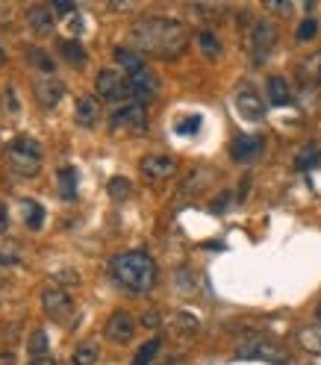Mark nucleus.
I'll return each instance as SVG.
<instances>
[{"label": "nucleus", "mask_w": 321, "mask_h": 365, "mask_svg": "<svg viewBox=\"0 0 321 365\" xmlns=\"http://www.w3.org/2000/svg\"><path fill=\"white\" fill-rule=\"evenodd\" d=\"M133 44L139 53H150L159 59H177L189 48V30L177 18L148 15L133 27Z\"/></svg>", "instance_id": "nucleus-1"}, {"label": "nucleus", "mask_w": 321, "mask_h": 365, "mask_svg": "<svg viewBox=\"0 0 321 365\" xmlns=\"http://www.w3.org/2000/svg\"><path fill=\"white\" fill-rule=\"evenodd\" d=\"M113 280L133 295H145L157 283V262H153L145 250H124L109 262Z\"/></svg>", "instance_id": "nucleus-2"}, {"label": "nucleus", "mask_w": 321, "mask_h": 365, "mask_svg": "<svg viewBox=\"0 0 321 365\" xmlns=\"http://www.w3.org/2000/svg\"><path fill=\"white\" fill-rule=\"evenodd\" d=\"M6 159H9V165H12L18 174L36 177L39 168H41V148L32 139L21 136V139H15V141H9V145H6Z\"/></svg>", "instance_id": "nucleus-3"}, {"label": "nucleus", "mask_w": 321, "mask_h": 365, "mask_svg": "<svg viewBox=\"0 0 321 365\" xmlns=\"http://www.w3.org/2000/svg\"><path fill=\"white\" fill-rule=\"evenodd\" d=\"M236 357L239 359H262V362H274V365L289 362V353H286L278 342H269V339H248L245 345H239Z\"/></svg>", "instance_id": "nucleus-4"}, {"label": "nucleus", "mask_w": 321, "mask_h": 365, "mask_svg": "<svg viewBox=\"0 0 321 365\" xmlns=\"http://www.w3.org/2000/svg\"><path fill=\"white\" fill-rule=\"evenodd\" d=\"M127 88H130V97H133V103H150L153 97L159 95V80H157V74H153L150 68H142L136 74H127Z\"/></svg>", "instance_id": "nucleus-5"}, {"label": "nucleus", "mask_w": 321, "mask_h": 365, "mask_svg": "<svg viewBox=\"0 0 321 365\" xmlns=\"http://www.w3.org/2000/svg\"><path fill=\"white\" fill-rule=\"evenodd\" d=\"M109 127H113V130H127V132H145L148 130V109L142 103H124L121 109L113 112Z\"/></svg>", "instance_id": "nucleus-6"}, {"label": "nucleus", "mask_w": 321, "mask_h": 365, "mask_svg": "<svg viewBox=\"0 0 321 365\" xmlns=\"http://www.w3.org/2000/svg\"><path fill=\"white\" fill-rule=\"evenodd\" d=\"M95 88H97V95H101L104 101H109V103H118V101H127V97H130L127 77L113 71V68H104L101 74H97Z\"/></svg>", "instance_id": "nucleus-7"}, {"label": "nucleus", "mask_w": 321, "mask_h": 365, "mask_svg": "<svg viewBox=\"0 0 321 365\" xmlns=\"http://www.w3.org/2000/svg\"><path fill=\"white\" fill-rule=\"evenodd\" d=\"M274 44H278V27L271 21H257L251 30V48H253V59L265 62L271 57Z\"/></svg>", "instance_id": "nucleus-8"}, {"label": "nucleus", "mask_w": 321, "mask_h": 365, "mask_svg": "<svg viewBox=\"0 0 321 365\" xmlns=\"http://www.w3.org/2000/svg\"><path fill=\"white\" fill-rule=\"evenodd\" d=\"M41 306H44V313H48L53 322H68L71 318V297L65 289H59V286H44V292H41Z\"/></svg>", "instance_id": "nucleus-9"}, {"label": "nucleus", "mask_w": 321, "mask_h": 365, "mask_svg": "<svg viewBox=\"0 0 321 365\" xmlns=\"http://www.w3.org/2000/svg\"><path fill=\"white\" fill-rule=\"evenodd\" d=\"M236 109H239L242 118H245V121H253V124H260V121L265 118V103H262V97L253 92L251 86H242L239 92H236Z\"/></svg>", "instance_id": "nucleus-10"}, {"label": "nucleus", "mask_w": 321, "mask_h": 365, "mask_svg": "<svg viewBox=\"0 0 321 365\" xmlns=\"http://www.w3.org/2000/svg\"><path fill=\"white\" fill-rule=\"evenodd\" d=\"M104 333L109 342H115V345H127L133 339V333H136V322H133L130 313H113L106 327H104Z\"/></svg>", "instance_id": "nucleus-11"}, {"label": "nucleus", "mask_w": 321, "mask_h": 365, "mask_svg": "<svg viewBox=\"0 0 321 365\" xmlns=\"http://www.w3.org/2000/svg\"><path fill=\"white\" fill-rule=\"evenodd\" d=\"M32 88H36V97H39V103H41L44 109L57 106V103L62 101V95H65V86H62L53 74H39L36 83H32Z\"/></svg>", "instance_id": "nucleus-12"}, {"label": "nucleus", "mask_w": 321, "mask_h": 365, "mask_svg": "<svg viewBox=\"0 0 321 365\" xmlns=\"http://www.w3.org/2000/svg\"><path fill=\"white\" fill-rule=\"evenodd\" d=\"M142 174L148 180H168V177L177 174V159L174 157H162V153H153V157H145L142 159Z\"/></svg>", "instance_id": "nucleus-13"}, {"label": "nucleus", "mask_w": 321, "mask_h": 365, "mask_svg": "<svg viewBox=\"0 0 321 365\" xmlns=\"http://www.w3.org/2000/svg\"><path fill=\"white\" fill-rule=\"evenodd\" d=\"M298 74V83H301L304 88H313L321 83V50H313L307 53V57L301 59V65L295 68Z\"/></svg>", "instance_id": "nucleus-14"}, {"label": "nucleus", "mask_w": 321, "mask_h": 365, "mask_svg": "<svg viewBox=\"0 0 321 365\" xmlns=\"http://www.w3.org/2000/svg\"><path fill=\"white\" fill-rule=\"evenodd\" d=\"M74 118H77V124L80 127H95L97 121H101V101L92 97V95H83L74 106Z\"/></svg>", "instance_id": "nucleus-15"}, {"label": "nucleus", "mask_w": 321, "mask_h": 365, "mask_svg": "<svg viewBox=\"0 0 321 365\" xmlns=\"http://www.w3.org/2000/svg\"><path fill=\"white\" fill-rule=\"evenodd\" d=\"M260 150H262L260 136H236L233 145H230V157H233L236 162H251Z\"/></svg>", "instance_id": "nucleus-16"}, {"label": "nucleus", "mask_w": 321, "mask_h": 365, "mask_svg": "<svg viewBox=\"0 0 321 365\" xmlns=\"http://www.w3.org/2000/svg\"><path fill=\"white\" fill-rule=\"evenodd\" d=\"M265 95H269V103L271 106H289L292 103V88L286 83V77H269V83H265Z\"/></svg>", "instance_id": "nucleus-17"}, {"label": "nucleus", "mask_w": 321, "mask_h": 365, "mask_svg": "<svg viewBox=\"0 0 321 365\" xmlns=\"http://www.w3.org/2000/svg\"><path fill=\"white\" fill-rule=\"evenodd\" d=\"M27 21H30L32 32L44 36V32L53 30V9H50V6H32L30 12H27Z\"/></svg>", "instance_id": "nucleus-18"}, {"label": "nucleus", "mask_w": 321, "mask_h": 365, "mask_svg": "<svg viewBox=\"0 0 321 365\" xmlns=\"http://www.w3.org/2000/svg\"><path fill=\"white\" fill-rule=\"evenodd\" d=\"M57 183H59L62 201H77V174H74V168L62 165V168L57 171Z\"/></svg>", "instance_id": "nucleus-19"}, {"label": "nucleus", "mask_w": 321, "mask_h": 365, "mask_svg": "<svg viewBox=\"0 0 321 365\" xmlns=\"http://www.w3.org/2000/svg\"><path fill=\"white\" fill-rule=\"evenodd\" d=\"M115 62L127 74H136V71L145 68V59H142V53L139 50H130V48H115Z\"/></svg>", "instance_id": "nucleus-20"}, {"label": "nucleus", "mask_w": 321, "mask_h": 365, "mask_svg": "<svg viewBox=\"0 0 321 365\" xmlns=\"http://www.w3.org/2000/svg\"><path fill=\"white\" fill-rule=\"evenodd\" d=\"M318 159H321V148L315 145V141H309V145H304L301 150H298L295 168H298V171H309V168H315Z\"/></svg>", "instance_id": "nucleus-21"}, {"label": "nucleus", "mask_w": 321, "mask_h": 365, "mask_svg": "<svg viewBox=\"0 0 321 365\" xmlns=\"http://www.w3.org/2000/svg\"><path fill=\"white\" fill-rule=\"evenodd\" d=\"M59 53L65 59H68L71 65H77V68H83L86 65V50H83V44L80 41H74V39H62L59 41Z\"/></svg>", "instance_id": "nucleus-22"}, {"label": "nucleus", "mask_w": 321, "mask_h": 365, "mask_svg": "<svg viewBox=\"0 0 321 365\" xmlns=\"http://www.w3.org/2000/svg\"><path fill=\"white\" fill-rule=\"evenodd\" d=\"M27 353H30V359L32 357H48L50 353V339L44 330H32V336L27 342Z\"/></svg>", "instance_id": "nucleus-23"}, {"label": "nucleus", "mask_w": 321, "mask_h": 365, "mask_svg": "<svg viewBox=\"0 0 321 365\" xmlns=\"http://www.w3.org/2000/svg\"><path fill=\"white\" fill-rule=\"evenodd\" d=\"M21 209H24V224L30 230H41V224H44V206L36 204V201H24V204H21Z\"/></svg>", "instance_id": "nucleus-24"}, {"label": "nucleus", "mask_w": 321, "mask_h": 365, "mask_svg": "<svg viewBox=\"0 0 321 365\" xmlns=\"http://www.w3.org/2000/svg\"><path fill=\"white\" fill-rule=\"evenodd\" d=\"M298 342H301L309 353H321V324L298 330Z\"/></svg>", "instance_id": "nucleus-25"}, {"label": "nucleus", "mask_w": 321, "mask_h": 365, "mask_svg": "<svg viewBox=\"0 0 321 365\" xmlns=\"http://www.w3.org/2000/svg\"><path fill=\"white\" fill-rule=\"evenodd\" d=\"M24 57H27V62L32 65V68H39V74H53V59L41 48H27Z\"/></svg>", "instance_id": "nucleus-26"}, {"label": "nucleus", "mask_w": 321, "mask_h": 365, "mask_svg": "<svg viewBox=\"0 0 321 365\" xmlns=\"http://www.w3.org/2000/svg\"><path fill=\"white\" fill-rule=\"evenodd\" d=\"M197 44H201V50H204V57L206 59H218V53H221V41L213 30H204L201 36H197Z\"/></svg>", "instance_id": "nucleus-27"}, {"label": "nucleus", "mask_w": 321, "mask_h": 365, "mask_svg": "<svg viewBox=\"0 0 321 365\" xmlns=\"http://www.w3.org/2000/svg\"><path fill=\"white\" fill-rule=\"evenodd\" d=\"M106 192H109V197H113V201H124V197L133 192V183L127 180V177H113V180H109V186H106Z\"/></svg>", "instance_id": "nucleus-28"}, {"label": "nucleus", "mask_w": 321, "mask_h": 365, "mask_svg": "<svg viewBox=\"0 0 321 365\" xmlns=\"http://www.w3.org/2000/svg\"><path fill=\"white\" fill-rule=\"evenodd\" d=\"M157 351H159V339L145 342V345L136 351V357H133V365H150L153 357H157Z\"/></svg>", "instance_id": "nucleus-29"}, {"label": "nucleus", "mask_w": 321, "mask_h": 365, "mask_svg": "<svg viewBox=\"0 0 321 365\" xmlns=\"http://www.w3.org/2000/svg\"><path fill=\"white\" fill-rule=\"evenodd\" d=\"M95 359H97V345H92V342H86V345L74 351V365H95Z\"/></svg>", "instance_id": "nucleus-30"}, {"label": "nucleus", "mask_w": 321, "mask_h": 365, "mask_svg": "<svg viewBox=\"0 0 321 365\" xmlns=\"http://www.w3.org/2000/svg\"><path fill=\"white\" fill-rule=\"evenodd\" d=\"M315 32H318V21H315V18H304L301 27H298V39H301V41H309V39L315 36Z\"/></svg>", "instance_id": "nucleus-31"}, {"label": "nucleus", "mask_w": 321, "mask_h": 365, "mask_svg": "<svg viewBox=\"0 0 321 365\" xmlns=\"http://www.w3.org/2000/svg\"><path fill=\"white\" fill-rule=\"evenodd\" d=\"M201 130V115H192V118H183V124H177V132L180 136H192V132Z\"/></svg>", "instance_id": "nucleus-32"}, {"label": "nucleus", "mask_w": 321, "mask_h": 365, "mask_svg": "<svg viewBox=\"0 0 321 365\" xmlns=\"http://www.w3.org/2000/svg\"><path fill=\"white\" fill-rule=\"evenodd\" d=\"M50 9H53V12H59V15H71L77 6H74V0H53Z\"/></svg>", "instance_id": "nucleus-33"}, {"label": "nucleus", "mask_w": 321, "mask_h": 365, "mask_svg": "<svg viewBox=\"0 0 321 365\" xmlns=\"http://www.w3.org/2000/svg\"><path fill=\"white\" fill-rule=\"evenodd\" d=\"M269 9H274V12H289V3H286V0H269Z\"/></svg>", "instance_id": "nucleus-34"}, {"label": "nucleus", "mask_w": 321, "mask_h": 365, "mask_svg": "<svg viewBox=\"0 0 321 365\" xmlns=\"http://www.w3.org/2000/svg\"><path fill=\"white\" fill-rule=\"evenodd\" d=\"M27 365H57V359H53L50 353H48V357H32Z\"/></svg>", "instance_id": "nucleus-35"}, {"label": "nucleus", "mask_w": 321, "mask_h": 365, "mask_svg": "<svg viewBox=\"0 0 321 365\" xmlns=\"http://www.w3.org/2000/svg\"><path fill=\"white\" fill-rule=\"evenodd\" d=\"M6 227H9V215H6V206L0 204V233H6Z\"/></svg>", "instance_id": "nucleus-36"}, {"label": "nucleus", "mask_w": 321, "mask_h": 365, "mask_svg": "<svg viewBox=\"0 0 321 365\" xmlns=\"http://www.w3.org/2000/svg\"><path fill=\"white\" fill-rule=\"evenodd\" d=\"M142 324H145V327H157L159 324V315L157 313H148L145 318H142Z\"/></svg>", "instance_id": "nucleus-37"}, {"label": "nucleus", "mask_w": 321, "mask_h": 365, "mask_svg": "<svg viewBox=\"0 0 321 365\" xmlns=\"http://www.w3.org/2000/svg\"><path fill=\"white\" fill-rule=\"evenodd\" d=\"M0 265H18V259L9 257V253H0Z\"/></svg>", "instance_id": "nucleus-38"}, {"label": "nucleus", "mask_w": 321, "mask_h": 365, "mask_svg": "<svg viewBox=\"0 0 321 365\" xmlns=\"http://www.w3.org/2000/svg\"><path fill=\"white\" fill-rule=\"evenodd\" d=\"M3 62H6V50H3V48H0V65H3Z\"/></svg>", "instance_id": "nucleus-39"}]
</instances>
